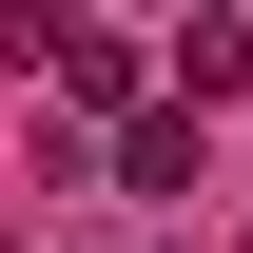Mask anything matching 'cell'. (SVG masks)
Returning <instances> with one entry per match:
<instances>
[{
	"label": "cell",
	"mask_w": 253,
	"mask_h": 253,
	"mask_svg": "<svg viewBox=\"0 0 253 253\" xmlns=\"http://www.w3.org/2000/svg\"><path fill=\"white\" fill-rule=\"evenodd\" d=\"M175 97H253V20H175Z\"/></svg>",
	"instance_id": "obj_1"
}]
</instances>
